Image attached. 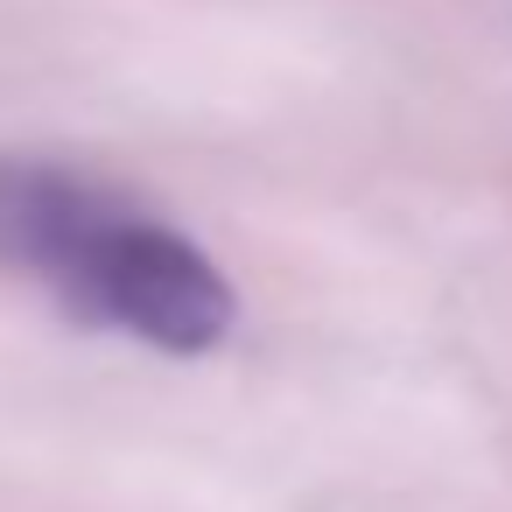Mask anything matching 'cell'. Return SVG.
<instances>
[{
    "instance_id": "1",
    "label": "cell",
    "mask_w": 512,
    "mask_h": 512,
    "mask_svg": "<svg viewBox=\"0 0 512 512\" xmlns=\"http://www.w3.org/2000/svg\"><path fill=\"white\" fill-rule=\"evenodd\" d=\"M0 267L50 281L71 316L176 358L218 351L239 323V295L197 239L43 155H0Z\"/></svg>"
}]
</instances>
